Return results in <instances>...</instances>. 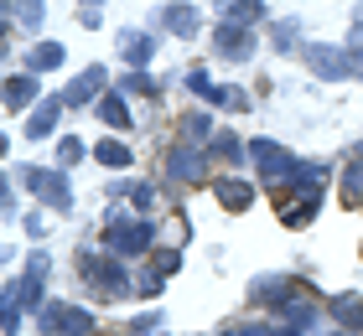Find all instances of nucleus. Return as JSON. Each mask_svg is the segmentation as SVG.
<instances>
[{
    "label": "nucleus",
    "instance_id": "obj_1",
    "mask_svg": "<svg viewBox=\"0 0 363 336\" xmlns=\"http://www.w3.org/2000/svg\"><path fill=\"white\" fill-rule=\"evenodd\" d=\"M84 279H89V290L94 295H104V300H114V295H130L135 290V279L125 274V264H120V254H84Z\"/></svg>",
    "mask_w": 363,
    "mask_h": 336
},
{
    "label": "nucleus",
    "instance_id": "obj_2",
    "mask_svg": "<svg viewBox=\"0 0 363 336\" xmlns=\"http://www.w3.org/2000/svg\"><path fill=\"white\" fill-rule=\"evenodd\" d=\"M26 187H31V197H37V202H47V207H57V212L73 207L68 171H37V166H31V171H26Z\"/></svg>",
    "mask_w": 363,
    "mask_h": 336
},
{
    "label": "nucleus",
    "instance_id": "obj_3",
    "mask_svg": "<svg viewBox=\"0 0 363 336\" xmlns=\"http://www.w3.org/2000/svg\"><path fill=\"white\" fill-rule=\"evenodd\" d=\"M37 326H42V336H89V311H78V306H47L42 315H37Z\"/></svg>",
    "mask_w": 363,
    "mask_h": 336
},
{
    "label": "nucleus",
    "instance_id": "obj_4",
    "mask_svg": "<svg viewBox=\"0 0 363 336\" xmlns=\"http://www.w3.org/2000/svg\"><path fill=\"white\" fill-rule=\"evenodd\" d=\"M151 238H156V228H151V223H130V217L109 223V248H114L120 259H130V254H145V248H151Z\"/></svg>",
    "mask_w": 363,
    "mask_h": 336
},
{
    "label": "nucleus",
    "instance_id": "obj_5",
    "mask_svg": "<svg viewBox=\"0 0 363 336\" xmlns=\"http://www.w3.org/2000/svg\"><path fill=\"white\" fill-rule=\"evenodd\" d=\"M306 62L317 78H348L353 73V52H337V47H306Z\"/></svg>",
    "mask_w": 363,
    "mask_h": 336
},
{
    "label": "nucleus",
    "instance_id": "obj_6",
    "mask_svg": "<svg viewBox=\"0 0 363 336\" xmlns=\"http://www.w3.org/2000/svg\"><path fill=\"white\" fill-rule=\"evenodd\" d=\"M250 161H255L265 176H286V171H291V156H286L275 140H250Z\"/></svg>",
    "mask_w": 363,
    "mask_h": 336
},
{
    "label": "nucleus",
    "instance_id": "obj_7",
    "mask_svg": "<svg viewBox=\"0 0 363 336\" xmlns=\"http://www.w3.org/2000/svg\"><path fill=\"white\" fill-rule=\"evenodd\" d=\"M213 42H218V52H223V57H234V62L255 52V37H250V26H228V21H223Z\"/></svg>",
    "mask_w": 363,
    "mask_h": 336
},
{
    "label": "nucleus",
    "instance_id": "obj_8",
    "mask_svg": "<svg viewBox=\"0 0 363 336\" xmlns=\"http://www.w3.org/2000/svg\"><path fill=\"white\" fill-rule=\"evenodd\" d=\"M68 109V98H42L37 109H31V124H26V134L31 140H42V134H52L57 129V114Z\"/></svg>",
    "mask_w": 363,
    "mask_h": 336
},
{
    "label": "nucleus",
    "instance_id": "obj_9",
    "mask_svg": "<svg viewBox=\"0 0 363 336\" xmlns=\"http://www.w3.org/2000/svg\"><path fill=\"white\" fill-rule=\"evenodd\" d=\"M167 171L177 181H197V176H203V150H197V145H177L172 161H167Z\"/></svg>",
    "mask_w": 363,
    "mask_h": 336
},
{
    "label": "nucleus",
    "instance_id": "obj_10",
    "mask_svg": "<svg viewBox=\"0 0 363 336\" xmlns=\"http://www.w3.org/2000/svg\"><path fill=\"white\" fill-rule=\"evenodd\" d=\"M161 26H167L172 37H192V31H197V6H187V0H172V6L161 11Z\"/></svg>",
    "mask_w": 363,
    "mask_h": 336
},
{
    "label": "nucleus",
    "instance_id": "obj_11",
    "mask_svg": "<svg viewBox=\"0 0 363 336\" xmlns=\"http://www.w3.org/2000/svg\"><path fill=\"white\" fill-rule=\"evenodd\" d=\"M218 11H223L228 26H255L265 16V0H218Z\"/></svg>",
    "mask_w": 363,
    "mask_h": 336
},
{
    "label": "nucleus",
    "instance_id": "obj_12",
    "mask_svg": "<svg viewBox=\"0 0 363 336\" xmlns=\"http://www.w3.org/2000/svg\"><path fill=\"white\" fill-rule=\"evenodd\" d=\"M104 67H84V78H78L73 83V88L68 93H62V98H68V104H94V98H99V88H104Z\"/></svg>",
    "mask_w": 363,
    "mask_h": 336
},
{
    "label": "nucleus",
    "instance_id": "obj_13",
    "mask_svg": "<svg viewBox=\"0 0 363 336\" xmlns=\"http://www.w3.org/2000/svg\"><path fill=\"white\" fill-rule=\"evenodd\" d=\"M333 321L348 326V331H363V295H337L333 300Z\"/></svg>",
    "mask_w": 363,
    "mask_h": 336
},
{
    "label": "nucleus",
    "instance_id": "obj_14",
    "mask_svg": "<svg viewBox=\"0 0 363 336\" xmlns=\"http://www.w3.org/2000/svg\"><path fill=\"white\" fill-rule=\"evenodd\" d=\"M213 192H218V202H223L228 212H244V207L255 202V187H250V181H218Z\"/></svg>",
    "mask_w": 363,
    "mask_h": 336
},
{
    "label": "nucleus",
    "instance_id": "obj_15",
    "mask_svg": "<svg viewBox=\"0 0 363 336\" xmlns=\"http://www.w3.org/2000/svg\"><path fill=\"white\" fill-rule=\"evenodd\" d=\"M120 47H125V62H135V67H145L151 52H156V42L145 37V31H120Z\"/></svg>",
    "mask_w": 363,
    "mask_h": 336
},
{
    "label": "nucleus",
    "instance_id": "obj_16",
    "mask_svg": "<svg viewBox=\"0 0 363 336\" xmlns=\"http://www.w3.org/2000/svg\"><path fill=\"white\" fill-rule=\"evenodd\" d=\"M31 98H37V73H21V78L6 83V104H11V109H26Z\"/></svg>",
    "mask_w": 363,
    "mask_h": 336
},
{
    "label": "nucleus",
    "instance_id": "obj_17",
    "mask_svg": "<svg viewBox=\"0 0 363 336\" xmlns=\"http://www.w3.org/2000/svg\"><path fill=\"white\" fill-rule=\"evenodd\" d=\"M62 47L57 42H42V47H31V73H52V67H62Z\"/></svg>",
    "mask_w": 363,
    "mask_h": 336
},
{
    "label": "nucleus",
    "instance_id": "obj_18",
    "mask_svg": "<svg viewBox=\"0 0 363 336\" xmlns=\"http://www.w3.org/2000/svg\"><path fill=\"white\" fill-rule=\"evenodd\" d=\"M342 202H348V207L363 202V161H353L348 171H342Z\"/></svg>",
    "mask_w": 363,
    "mask_h": 336
},
{
    "label": "nucleus",
    "instance_id": "obj_19",
    "mask_svg": "<svg viewBox=\"0 0 363 336\" xmlns=\"http://www.w3.org/2000/svg\"><path fill=\"white\" fill-rule=\"evenodd\" d=\"M99 120H104V124H130V109H125V98L120 93H109V98H99Z\"/></svg>",
    "mask_w": 363,
    "mask_h": 336
},
{
    "label": "nucleus",
    "instance_id": "obj_20",
    "mask_svg": "<svg viewBox=\"0 0 363 336\" xmlns=\"http://www.w3.org/2000/svg\"><path fill=\"white\" fill-rule=\"evenodd\" d=\"M104 166H130V150L120 145V140H99V150H94Z\"/></svg>",
    "mask_w": 363,
    "mask_h": 336
},
{
    "label": "nucleus",
    "instance_id": "obj_21",
    "mask_svg": "<svg viewBox=\"0 0 363 336\" xmlns=\"http://www.w3.org/2000/svg\"><path fill=\"white\" fill-rule=\"evenodd\" d=\"M16 16H21L31 31H37V26H42V16H47V6H42V0H16Z\"/></svg>",
    "mask_w": 363,
    "mask_h": 336
},
{
    "label": "nucleus",
    "instance_id": "obj_22",
    "mask_svg": "<svg viewBox=\"0 0 363 336\" xmlns=\"http://www.w3.org/2000/svg\"><path fill=\"white\" fill-rule=\"evenodd\" d=\"M182 129H187V145H197V140H208V134H213V120H208V114H192Z\"/></svg>",
    "mask_w": 363,
    "mask_h": 336
},
{
    "label": "nucleus",
    "instance_id": "obj_23",
    "mask_svg": "<svg viewBox=\"0 0 363 336\" xmlns=\"http://www.w3.org/2000/svg\"><path fill=\"white\" fill-rule=\"evenodd\" d=\"M296 37H301V26H296V21H280V26H275V47H280V52H291Z\"/></svg>",
    "mask_w": 363,
    "mask_h": 336
},
{
    "label": "nucleus",
    "instance_id": "obj_24",
    "mask_svg": "<svg viewBox=\"0 0 363 336\" xmlns=\"http://www.w3.org/2000/svg\"><path fill=\"white\" fill-rule=\"evenodd\" d=\"M213 156L234 161V156H239V140H234V134H213Z\"/></svg>",
    "mask_w": 363,
    "mask_h": 336
},
{
    "label": "nucleus",
    "instance_id": "obj_25",
    "mask_svg": "<svg viewBox=\"0 0 363 336\" xmlns=\"http://www.w3.org/2000/svg\"><path fill=\"white\" fill-rule=\"evenodd\" d=\"M57 161H62V166H78V161H84V145H78V140H62V145H57Z\"/></svg>",
    "mask_w": 363,
    "mask_h": 336
},
{
    "label": "nucleus",
    "instance_id": "obj_26",
    "mask_svg": "<svg viewBox=\"0 0 363 336\" xmlns=\"http://www.w3.org/2000/svg\"><path fill=\"white\" fill-rule=\"evenodd\" d=\"M167 243H172V248L187 243V217H172V223H167Z\"/></svg>",
    "mask_w": 363,
    "mask_h": 336
},
{
    "label": "nucleus",
    "instance_id": "obj_27",
    "mask_svg": "<svg viewBox=\"0 0 363 336\" xmlns=\"http://www.w3.org/2000/svg\"><path fill=\"white\" fill-rule=\"evenodd\" d=\"M125 88H130V93H156V83L145 78V73H135V78H125Z\"/></svg>",
    "mask_w": 363,
    "mask_h": 336
},
{
    "label": "nucleus",
    "instance_id": "obj_28",
    "mask_svg": "<svg viewBox=\"0 0 363 336\" xmlns=\"http://www.w3.org/2000/svg\"><path fill=\"white\" fill-rule=\"evenodd\" d=\"M135 290H140V295H156V290H161V274H156V269H151V274H140Z\"/></svg>",
    "mask_w": 363,
    "mask_h": 336
},
{
    "label": "nucleus",
    "instance_id": "obj_29",
    "mask_svg": "<svg viewBox=\"0 0 363 336\" xmlns=\"http://www.w3.org/2000/svg\"><path fill=\"white\" fill-rule=\"evenodd\" d=\"M156 326H161V315H135V321H130V331H135V336H140V331H156Z\"/></svg>",
    "mask_w": 363,
    "mask_h": 336
},
{
    "label": "nucleus",
    "instance_id": "obj_30",
    "mask_svg": "<svg viewBox=\"0 0 363 336\" xmlns=\"http://www.w3.org/2000/svg\"><path fill=\"white\" fill-rule=\"evenodd\" d=\"M177 264H182L177 254H167V259H156V274H177Z\"/></svg>",
    "mask_w": 363,
    "mask_h": 336
},
{
    "label": "nucleus",
    "instance_id": "obj_31",
    "mask_svg": "<svg viewBox=\"0 0 363 336\" xmlns=\"http://www.w3.org/2000/svg\"><path fill=\"white\" fill-rule=\"evenodd\" d=\"M234 336H275V331H265V326H244V331H234Z\"/></svg>",
    "mask_w": 363,
    "mask_h": 336
},
{
    "label": "nucleus",
    "instance_id": "obj_32",
    "mask_svg": "<svg viewBox=\"0 0 363 336\" xmlns=\"http://www.w3.org/2000/svg\"><path fill=\"white\" fill-rule=\"evenodd\" d=\"M353 21H358V26H363V11H358V16H353Z\"/></svg>",
    "mask_w": 363,
    "mask_h": 336
}]
</instances>
